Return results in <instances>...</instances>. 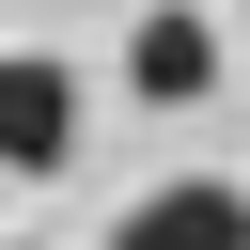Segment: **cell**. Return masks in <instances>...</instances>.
<instances>
[{
	"instance_id": "6da1fadb",
	"label": "cell",
	"mask_w": 250,
	"mask_h": 250,
	"mask_svg": "<svg viewBox=\"0 0 250 250\" xmlns=\"http://www.w3.org/2000/svg\"><path fill=\"white\" fill-rule=\"evenodd\" d=\"M0 156H16V172H62V156H78V62H62V47H16V62H0Z\"/></svg>"
},
{
	"instance_id": "3957f363",
	"label": "cell",
	"mask_w": 250,
	"mask_h": 250,
	"mask_svg": "<svg viewBox=\"0 0 250 250\" xmlns=\"http://www.w3.org/2000/svg\"><path fill=\"white\" fill-rule=\"evenodd\" d=\"M125 78H141V94H156V109H188V94H203V78H219V31H203V16H188V0H156V16H141V47H125Z\"/></svg>"
},
{
	"instance_id": "7a4b0ae2",
	"label": "cell",
	"mask_w": 250,
	"mask_h": 250,
	"mask_svg": "<svg viewBox=\"0 0 250 250\" xmlns=\"http://www.w3.org/2000/svg\"><path fill=\"white\" fill-rule=\"evenodd\" d=\"M109 250H250V188H219V172L141 188V203L109 219Z\"/></svg>"
}]
</instances>
